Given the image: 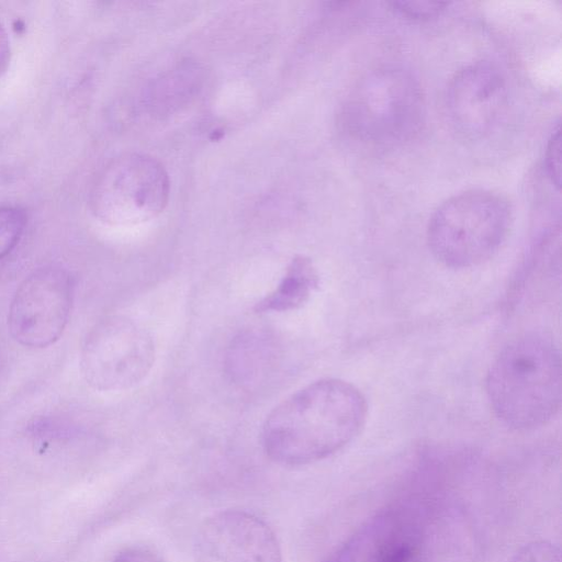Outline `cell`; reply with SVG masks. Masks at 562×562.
<instances>
[{
	"mask_svg": "<svg viewBox=\"0 0 562 562\" xmlns=\"http://www.w3.org/2000/svg\"><path fill=\"white\" fill-rule=\"evenodd\" d=\"M368 406L362 393L340 379L315 381L281 402L262 428L266 453L285 465L324 459L361 430Z\"/></svg>",
	"mask_w": 562,
	"mask_h": 562,
	"instance_id": "cell-1",
	"label": "cell"
},
{
	"mask_svg": "<svg viewBox=\"0 0 562 562\" xmlns=\"http://www.w3.org/2000/svg\"><path fill=\"white\" fill-rule=\"evenodd\" d=\"M485 386L493 412L506 426L527 430L544 425L561 406L558 348L540 334L513 339L492 362Z\"/></svg>",
	"mask_w": 562,
	"mask_h": 562,
	"instance_id": "cell-2",
	"label": "cell"
},
{
	"mask_svg": "<svg viewBox=\"0 0 562 562\" xmlns=\"http://www.w3.org/2000/svg\"><path fill=\"white\" fill-rule=\"evenodd\" d=\"M340 125L353 140L395 147L412 140L425 123V95L407 69L384 65L364 74L348 93Z\"/></svg>",
	"mask_w": 562,
	"mask_h": 562,
	"instance_id": "cell-3",
	"label": "cell"
},
{
	"mask_svg": "<svg viewBox=\"0 0 562 562\" xmlns=\"http://www.w3.org/2000/svg\"><path fill=\"white\" fill-rule=\"evenodd\" d=\"M513 220L508 200L488 189H470L442 202L427 226L432 256L452 269L490 259L506 239Z\"/></svg>",
	"mask_w": 562,
	"mask_h": 562,
	"instance_id": "cell-4",
	"label": "cell"
},
{
	"mask_svg": "<svg viewBox=\"0 0 562 562\" xmlns=\"http://www.w3.org/2000/svg\"><path fill=\"white\" fill-rule=\"evenodd\" d=\"M170 180L154 157L126 153L112 159L97 177L90 207L100 221L133 226L157 217L166 207Z\"/></svg>",
	"mask_w": 562,
	"mask_h": 562,
	"instance_id": "cell-5",
	"label": "cell"
},
{
	"mask_svg": "<svg viewBox=\"0 0 562 562\" xmlns=\"http://www.w3.org/2000/svg\"><path fill=\"white\" fill-rule=\"evenodd\" d=\"M155 361V344L138 323L122 315L108 316L87 335L81 372L93 389L123 391L142 382Z\"/></svg>",
	"mask_w": 562,
	"mask_h": 562,
	"instance_id": "cell-6",
	"label": "cell"
},
{
	"mask_svg": "<svg viewBox=\"0 0 562 562\" xmlns=\"http://www.w3.org/2000/svg\"><path fill=\"white\" fill-rule=\"evenodd\" d=\"M74 280L66 270L45 267L30 273L16 289L8 325L13 339L30 348H44L59 339L68 323Z\"/></svg>",
	"mask_w": 562,
	"mask_h": 562,
	"instance_id": "cell-7",
	"label": "cell"
},
{
	"mask_svg": "<svg viewBox=\"0 0 562 562\" xmlns=\"http://www.w3.org/2000/svg\"><path fill=\"white\" fill-rule=\"evenodd\" d=\"M507 100V82L501 69L488 60L473 61L459 69L448 83L447 121L459 137L481 139L497 125Z\"/></svg>",
	"mask_w": 562,
	"mask_h": 562,
	"instance_id": "cell-8",
	"label": "cell"
},
{
	"mask_svg": "<svg viewBox=\"0 0 562 562\" xmlns=\"http://www.w3.org/2000/svg\"><path fill=\"white\" fill-rule=\"evenodd\" d=\"M195 562H282L279 541L259 517L244 510H222L198 528Z\"/></svg>",
	"mask_w": 562,
	"mask_h": 562,
	"instance_id": "cell-9",
	"label": "cell"
},
{
	"mask_svg": "<svg viewBox=\"0 0 562 562\" xmlns=\"http://www.w3.org/2000/svg\"><path fill=\"white\" fill-rule=\"evenodd\" d=\"M427 537L409 512L389 510L370 521L334 562H426Z\"/></svg>",
	"mask_w": 562,
	"mask_h": 562,
	"instance_id": "cell-10",
	"label": "cell"
},
{
	"mask_svg": "<svg viewBox=\"0 0 562 562\" xmlns=\"http://www.w3.org/2000/svg\"><path fill=\"white\" fill-rule=\"evenodd\" d=\"M273 346L268 337L247 331L236 337L226 355V369L239 385H251L269 371L274 359Z\"/></svg>",
	"mask_w": 562,
	"mask_h": 562,
	"instance_id": "cell-11",
	"label": "cell"
},
{
	"mask_svg": "<svg viewBox=\"0 0 562 562\" xmlns=\"http://www.w3.org/2000/svg\"><path fill=\"white\" fill-rule=\"evenodd\" d=\"M318 284L319 276L312 260L297 256L290 262L279 285L260 300L255 310L257 312L295 310L307 302Z\"/></svg>",
	"mask_w": 562,
	"mask_h": 562,
	"instance_id": "cell-12",
	"label": "cell"
},
{
	"mask_svg": "<svg viewBox=\"0 0 562 562\" xmlns=\"http://www.w3.org/2000/svg\"><path fill=\"white\" fill-rule=\"evenodd\" d=\"M201 81V69L196 65H180L153 83L148 92L149 108L157 114L179 109L199 91Z\"/></svg>",
	"mask_w": 562,
	"mask_h": 562,
	"instance_id": "cell-13",
	"label": "cell"
},
{
	"mask_svg": "<svg viewBox=\"0 0 562 562\" xmlns=\"http://www.w3.org/2000/svg\"><path fill=\"white\" fill-rule=\"evenodd\" d=\"M26 226V214L18 206H0V260L19 244Z\"/></svg>",
	"mask_w": 562,
	"mask_h": 562,
	"instance_id": "cell-14",
	"label": "cell"
},
{
	"mask_svg": "<svg viewBox=\"0 0 562 562\" xmlns=\"http://www.w3.org/2000/svg\"><path fill=\"white\" fill-rule=\"evenodd\" d=\"M394 11L413 20H430L441 14L449 5L446 1H393Z\"/></svg>",
	"mask_w": 562,
	"mask_h": 562,
	"instance_id": "cell-15",
	"label": "cell"
},
{
	"mask_svg": "<svg viewBox=\"0 0 562 562\" xmlns=\"http://www.w3.org/2000/svg\"><path fill=\"white\" fill-rule=\"evenodd\" d=\"M510 562H561V553L552 542L533 541L521 547Z\"/></svg>",
	"mask_w": 562,
	"mask_h": 562,
	"instance_id": "cell-16",
	"label": "cell"
},
{
	"mask_svg": "<svg viewBox=\"0 0 562 562\" xmlns=\"http://www.w3.org/2000/svg\"><path fill=\"white\" fill-rule=\"evenodd\" d=\"M546 170L551 182L560 189L561 182V131L558 125L552 132L546 150Z\"/></svg>",
	"mask_w": 562,
	"mask_h": 562,
	"instance_id": "cell-17",
	"label": "cell"
},
{
	"mask_svg": "<svg viewBox=\"0 0 562 562\" xmlns=\"http://www.w3.org/2000/svg\"><path fill=\"white\" fill-rule=\"evenodd\" d=\"M111 562H162L154 552L143 548L126 549Z\"/></svg>",
	"mask_w": 562,
	"mask_h": 562,
	"instance_id": "cell-18",
	"label": "cell"
},
{
	"mask_svg": "<svg viewBox=\"0 0 562 562\" xmlns=\"http://www.w3.org/2000/svg\"><path fill=\"white\" fill-rule=\"evenodd\" d=\"M11 58V48L8 34L0 23V77L7 71Z\"/></svg>",
	"mask_w": 562,
	"mask_h": 562,
	"instance_id": "cell-19",
	"label": "cell"
}]
</instances>
